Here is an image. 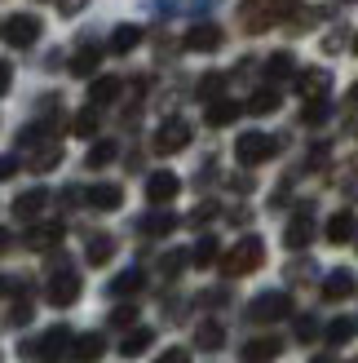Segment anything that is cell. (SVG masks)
<instances>
[{"label":"cell","instance_id":"1","mask_svg":"<svg viewBox=\"0 0 358 363\" xmlns=\"http://www.w3.org/2000/svg\"><path fill=\"white\" fill-rule=\"evenodd\" d=\"M296 5H301V0H243V5H239V23H243L248 35H261V31L279 27L283 18H292Z\"/></svg>","mask_w":358,"mask_h":363},{"label":"cell","instance_id":"2","mask_svg":"<svg viewBox=\"0 0 358 363\" xmlns=\"http://www.w3.org/2000/svg\"><path fill=\"white\" fill-rule=\"evenodd\" d=\"M265 262V244L257 240V235H243V240L235 244L221 257V275H230V279H239V275H253V270Z\"/></svg>","mask_w":358,"mask_h":363},{"label":"cell","instance_id":"3","mask_svg":"<svg viewBox=\"0 0 358 363\" xmlns=\"http://www.w3.org/2000/svg\"><path fill=\"white\" fill-rule=\"evenodd\" d=\"M292 315V297L288 293H261L253 297V306H248V319L253 323H279Z\"/></svg>","mask_w":358,"mask_h":363},{"label":"cell","instance_id":"4","mask_svg":"<svg viewBox=\"0 0 358 363\" xmlns=\"http://www.w3.org/2000/svg\"><path fill=\"white\" fill-rule=\"evenodd\" d=\"M275 151H279V142H275L270 133H243V138L235 142V160H239V164H248V169H253V164H265Z\"/></svg>","mask_w":358,"mask_h":363},{"label":"cell","instance_id":"5","mask_svg":"<svg viewBox=\"0 0 358 363\" xmlns=\"http://www.w3.org/2000/svg\"><path fill=\"white\" fill-rule=\"evenodd\" d=\"M0 35H5L13 49H27V45L40 40V18H35V13H13L9 23L0 27Z\"/></svg>","mask_w":358,"mask_h":363},{"label":"cell","instance_id":"6","mask_svg":"<svg viewBox=\"0 0 358 363\" xmlns=\"http://www.w3.org/2000/svg\"><path fill=\"white\" fill-rule=\"evenodd\" d=\"M186 147H190V124L186 120H164L159 124V133H155V151L159 155H177Z\"/></svg>","mask_w":358,"mask_h":363},{"label":"cell","instance_id":"7","mask_svg":"<svg viewBox=\"0 0 358 363\" xmlns=\"http://www.w3.org/2000/svg\"><path fill=\"white\" fill-rule=\"evenodd\" d=\"M45 297H49V306H76L80 301V275L76 270H58V275L49 279Z\"/></svg>","mask_w":358,"mask_h":363},{"label":"cell","instance_id":"8","mask_svg":"<svg viewBox=\"0 0 358 363\" xmlns=\"http://www.w3.org/2000/svg\"><path fill=\"white\" fill-rule=\"evenodd\" d=\"M67 346H71V328H49L40 341H35V346H23V354H27V359H45V363H49V359H58Z\"/></svg>","mask_w":358,"mask_h":363},{"label":"cell","instance_id":"9","mask_svg":"<svg viewBox=\"0 0 358 363\" xmlns=\"http://www.w3.org/2000/svg\"><path fill=\"white\" fill-rule=\"evenodd\" d=\"M177 191H182V182H177V173H151L146 177V199L159 208V204H168V199H177Z\"/></svg>","mask_w":358,"mask_h":363},{"label":"cell","instance_id":"10","mask_svg":"<svg viewBox=\"0 0 358 363\" xmlns=\"http://www.w3.org/2000/svg\"><path fill=\"white\" fill-rule=\"evenodd\" d=\"M328 89H332V76H328L323 67L296 71V94H301V98H328Z\"/></svg>","mask_w":358,"mask_h":363},{"label":"cell","instance_id":"11","mask_svg":"<svg viewBox=\"0 0 358 363\" xmlns=\"http://www.w3.org/2000/svg\"><path fill=\"white\" fill-rule=\"evenodd\" d=\"M45 204H49V191H45V186L23 191V195L13 199V217H18V222H31V217H40V213H45Z\"/></svg>","mask_w":358,"mask_h":363},{"label":"cell","instance_id":"12","mask_svg":"<svg viewBox=\"0 0 358 363\" xmlns=\"http://www.w3.org/2000/svg\"><path fill=\"white\" fill-rule=\"evenodd\" d=\"M84 199H88V208H98V213H115L124 204V191L115 186V182H102V186L84 191Z\"/></svg>","mask_w":358,"mask_h":363},{"label":"cell","instance_id":"13","mask_svg":"<svg viewBox=\"0 0 358 363\" xmlns=\"http://www.w3.org/2000/svg\"><path fill=\"white\" fill-rule=\"evenodd\" d=\"M217 45H221V27H212V23H200V27L186 31V49L190 53H212Z\"/></svg>","mask_w":358,"mask_h":363},{"label":"cell","instance_id":"14","mask_svg":"<svg viewBox=\"0 0 358 363\" xmlns=\"http://www.w3.org/2000/svg\"><path fill=\"white\" fill-rule=\"evenodd\" d=\"M283 354V341L279 337H253L243 346V363H270V359H279Z\"/></svg>","mask_w":358,"mask_h":363},{"label":"cell","instance_id":"15","mask_svg":"<svg viewBox=\"0 0 358 363\" xmlns=\"http://www.w3.org/2000/svg\"><path fill=\"white\" fill-rule=\"evenodd\" d=\"M314 240V217H310V208L306 213H296L292 222H288V230H283V244L288 248H306Z\"/></svg>","mask_w":358,"mask_h":363},{"label":"cell","instance_id":"16","mask_svg":"<svg viewBox=\"0 0 358 363\" xmlns=\"http://www.w3.org/2000/svg\"><path fill=\"white\" fill-rule=\"evenodd\" d=\"M354 230H358V222H354V213L350 208H341V213H332L328 217V244H350L354 240Z\"/></svg>","mask_w":358,"mask_h":363},{"label":"cell","instance_id":"17","mask_svg":"<svg viewBox=\"0 0 358 363\" xmlns=\"http://www.w3.org/2000/svg\"><path fill=\"white\" fill-rule=\"evenodd\" d=\"M358 293V279L350 275V270H332V275L323 279V297L328 301H345V297H354Z\"/></svg>","mask_w":358,"mask_h":363},{"label":"cell","instance_id":"18","mask_svg":"<svg viewBox=\"0 0 358 363\" xmlns=\"http://www.w3.org/2000/svg\"><path fill=\"white\" fill-rule=\"evenodd\" d=\"M239 111H243L239 102H230V98H212V102H208V116H204V120L212 124V129H226V124H235V116H239Z\"/></svg>","mask_w":358,"mask_h":363},{"label":"cell","instance_id":"19","mask_svg":"<svg viewBox=\"0 0 358 363\" xmlns=\"http://www.w3.org/2000/svg\"><path fill=\"white\" fill-rule=\"evenodd\" d=\"M53 244H62V222H45V226H31L27 235V248H53Z\"/></svg>","mask_w":358,"mask_h":363},{"label":"cell","instance_id":"20","mask_svg":"<svg viewBox=\"0 0 358 363\" xmlns=\"http://www.w3.org/2000/svg\"><path fill=\"white\" fill-rule=\"evenodd\" d=\"M151 341H155L151 328H133V333H124L120 354H124V359H137V354H146V350H151Z\"/></svg>","mask_w":358,"mask_h":363},{"label":"cell","instance_id":"21","mask_svg":"<svg viewBox=\"0 0 358 363\" xmlns=\"http://www.w3.org/2000/svg\"><path fill=\"white\" fill-rule=\"evenodd\" d=\"M137 45H142V27L124 23V27H115V31H111V45H106V49H111V53H133Z\"/></svg>","mask_w":358,"mask_h":363},{"label":"cell","instance_id":"22","mask_svg":"<svg viewBox=\"0 0 358 363\" xmlns=\"http://www.w3.org/2000/svg\"><path fill=\"white\" fill-rule=\"evenodd\" d=\"M84 257H88V266H106L115 257V240H111V235H93L88 248H84Z\"/></svg>","mask_w":358,"mask_h":363},{"label":"cell","instance_id":"23","mask_svg":"<svg viewBox=\"0 0 358 363\" xmlns=\"http://www.w3.org/2000/svg\"><path fill=\"white\" fill-rule=\"evenodd\" d=\"M120 89H124V84H120L115 76H98L93 89H88V102H93V106H106V102H115V98H120Z\"/></svg>","mask_w":358,"mask_h":363},{"label":"cell","instance_id":"24","mask_svg":"<svg viewBox=\"0 0 358 363\" xmlns=\"http://www.w3.org/2000/svg\"><path fill=\"white\" fill-rule=\"evenodd\" d=\"M248 111L253 116H275L279 111V89L270 84V89H257L253 98H248Z\"/></svg>","mask_w":358,"mask_h":363},{"label":"cell","instance_id":"25","mask_svg":"<svg viewBox=\"0 0 358 363\" xmlns=\"http://www.w3.org/2000/svg\"><path fill=\"white\" fill-rule=\"evenodd\" d=\"M177 230V217L173 213H151V217H142V235H155V240H164V235Z\"/></svg>","mask_w":358,"mask_h":363},{"label":"cell","instance_id":"26","mask_svg":"<svg viewBox=\"0 0 358 363\" xmlns=\"http://www.w3.org/2000/svg\"><path fill=\"white\" fill-rule=\"evenodd\" d=\"M115 155H120V147H115L111 138H102V142H93V147H88V160H84V164H88V169H106Z\"/></svg>","mask_w":358,"mask_h":363},{"label":"cell","instance_id":"27","mask_svg":"<svg viewBox=\"0 0 358 363\" xmlns=\"http://www.w3.org/2000/svg\"><path fill=\"white\" fill-rule=\"evenodd\" d=\"M98 62H102V49H98V45H84L76 58H71V71H76V76H93Z\"/></svg>","mask_w":358,"mask_h":363},{"label":"cell","instance_id":"28","mask_svg":"<svg viewBox=\"0 0 358 363\" xmlns=\"http://www.w3.org/2000/svg\"><path fill=\"white\" fill-rule=\"evenodd\" d=\"M195 341H200V350H221L226 346V328L221 323H200V333H195Z\"/></svg>","mask_w":358,"mask_h":363},{"label":"cell","instance_id":"29","mask_svg":"<svg viewBox=\"0 0 358 363\" xmlns=\"http://www.w3.org/2000/svg\"><path fill=\"white\" fill-rule=\"evenodd\" d=\"M142 284H146V275H142V270L133 266V270H124V275H115V279H111V293H115V297H133Z\"/></svg>","mask_w":358,"mask_h":363},{"label":"cell","instance_id":"30","mask_svg":"<svg viewBox=\"0 0 358 363\" xmlns=\"http://www.w3.org/2000/svg\"><path fill=\"white\" fill-rule=\"evenodd\" d=\"M265 76H270V80H288V76H296V58H292V53H270V62H265Z\"/></svg>","mask_w":358,"mask_h":363},{"label":"cell","instance_id":"31","mask_svg":"<svg viewBox=\"0 0 358 363\" xmlns=\"http://www.w3.org/2000/svg\"><path fill=\"white\" fill-rule=\"evenodd\" d=\"M102 350H106V341H102L98 333H84V337H76V359L93 363V359H102Z\"/></svg>","mask_w":358,"mask_h":363},{"label":"cell","instance_id":"32","mask_svg":"<svg viewBox=\"0 0 358 363\" xmlns=\"http://www.w3.org/2000/svg\"><path fill=\"white\" fill-rule=\"evenodd\" d=\"M332 116V102L328 98H306V111H301V124H323Z\"/></svg>","mask_w":358,"mask_h":363},{"label":"cell","instance_id":"33","mask_svg":"<svg viewBox=\"0 0 358 363\" xmlns=\"http://www.w3.org/2000/svg\"><path fill=\"white\" fill-rule=\"evenodd\" d=\"M71 133H76V138H93L98 133V106H84V111L71 120Z\"/></svg>","mask_w":358,"mask_h":363},{"label":"cell","instance_id":"34","mask_svg":"<svg viewBox=\"0 0 358 363\" xmlns=\"http://www.w3.org/2000/svg\"><path fill=\"white\" fill-rule=\"evenodd\" d=\"M58 164H62V147H58V142H53V147H40L35 160H31L35 173H49V169H58Z\"/></svg>","mask_w":358,"mask_h":363},{"label":"cell","instance_id":"35","mask_svg":"<svg viewBox=\"0 0 358 363\" xmlns=\"http://www.w3.org/2000/svg\"><path fill=\"white\" fill-rule=\"evenodd\" d=\"M186 257H190L195 266H212V262H217V240H212V235H204V240L195 244V248L186 252Z\"/></svg>","mask_w":358,"mask_h":363},{"label":"cell","instance_id":"36","mask_svg":"<svg viewBox=\"0 0 358 363\" xmlns=\"http://www.w3.org/2000/svg\"><path fill=\"white\" fill-rule=\"evenodd\" d=\"M350 337H354V319H332L328 323V341H332V346H345Z\"/></svg>","mask_w":358,"mask_h":363},{"label":"cell","instance_id":"37","mask_svg":"<svg viewBox=\"0 0 358 363\" xmlns=\"http://www.w3.org/2000/svg\"><path fill=\"white\" fill-rule=\"evenodd\" d=\"M221 84H226V76H221V71H212V76H204V80H200V98H204V102L221 98Z\"/></svg>","mask_w":358,"mask_h":363},{"label":"cell","instance_id":"38","mask_svg":"<svg viewBox=\"0 0 358 363\" xmlns=\"http://www.w3.org/2000/svg\"><path fill=\"white\" fill-rule=\"evenodd\" d=\"M186 252H168V257L164 262H159V270H164V279H177V275H182V270H186Z\"/></svg>","mask_w":358,"mask_h":363},{"label":"cell","instance_id":"39","mask_svg":"<svg viewBox=\"0 0 358 363\" xmlns=\"http://www.w3.org/2000/svg\"><path fill=\"white\" fill-rule=\"evenodd\" d=\"M133 319H137V306H115V311H111L115 328H133Z\"/></svg>","mask_w":358,"mask_h":363},{"label":"cell","instance_id":"40","mask_svg":"<svg viewBox=\"0 0 358 363\" xmlns=\"http://www.w3.org/2000/svg\"><path fill=\"white\" fill-rule=\"evenodd\" d=\"M296 337H301V341H314V337H318V323H314L310 315H306V319H296Z\"/></svg>","mask_w":358,"mask_h":363},{"label":"cell","instance_id":"41","mask_svg":"<svg viewBox=\"0 0 358 363\" xmlns=\"http://www.w3.org/2000/svg\"><path fill=\"white\" fill-rule=\"evenodd\" d=\"M155 363H190V350H182V346H173V350H164Z\"/></svg>","mask_w":358,"mask_h":363},{"label":"cell","instance_id":"42","mask_svg":"<svg viewBox=\"0 0 358 363\" xmlns=\"http://www.w3.org/2000/svg\"><path fill=\"white\" fill-rule=\"evenodd\" d=\"M13 173H18V160L13 155H0V182H9Z\"/></svg>","mask_w":358,"mask_h":363},{"label":"cell","instance_id":"43","mask_svg":"<svg viewBox=\"0 0 358 363\" xmlns=\"http://www.w3.org/2000/svg\"><path fill=\"white\" fill-rule=\"evenodd\" d=\"M9 323H31V306H27V301H18V306H13V315H9Z\"/></svg>","mask_w":358,"mask_h":363},{"label":"cell","instance_id":"44","mask_svg":"<svg viewBox=\"0 0 358 363\" xmlns=\"http://www.w3.org/2000/svg\"><path fill=\"white\" fill-rule=\"evenodd\" d=\"M9 84H13V67L0 62V94H9Z\"/></svg>","mask_w":358,"mask_h":363},{"label":"cell","instance_id":"45","mask_svg":"<svg viewBox=\"0 0 358 363\" xmlns=\"http://www.w3.org/2000/svg\"><path fill=\"white\" fill-rule=\"evenodd\" d=\"M58 9H62V13H80L84 0H58Z\"/></svg>","mask_w":358,"mask_h":363},{"label":"cell","instance_id":"46","mask_svg":"<svg viewBox=\"0 0 358 363\" xmlns=\"http://www.w3.org/2000/svg\"><path fill=\"white\" fill-rule=\"evenodd\" d=\"M9 244H13V235H9V230H0V252H9Z\"/></svg>","mask_w":358,"mask_h":363},{"label":"cell","instance_id":"47","mask_svg":"<svg viewBox=\"0 0 358 363\" xmlns=\"http://www.w3.org/2000/svg\"><path fill=\"white\" fill-rule=\"evenodd\" d=\"M0 293H9V279H0Z\"/></svg>","mask_w":358,"mask_h":363},{"label":"cell","instance_id":"48","mask_svg":"<svg viewBox=\"0 0 358 363\" xmlns=\"http://www.w3.org/2000/svg\"><path fill=\"white\" fill-rule=\"evenodd\" d=\"M350 98H354V102H358V84H354V94H350Z\"/></svg>","mask_w":358,"mask_h":363},{"label":"cell","instance_id":"49","mask_svg":"<svg viewBox=\"0 0 358 363\" xmlns=\"http://www.w3.org/2000/svg\"><path fill=\"white\" fill-rule=\"evenodd\" d=\"M354 53H358V40H354Z\"/></svg>","mask_w":358,"mask_h":363},{"label":"cell","instance_id":"50","mask_svg":"<svg viewBox=\"0 0 358 363\" xmlns=\"http://www.w3.org/2000/svg\"><path fill=\"white\" fill-rule=\"evenodd\" d=\"M341 5H350V0H341Z\"/></svg>","mask_w":358,"mask_h":363},{"label":"cell","instance_id":"51","mask_svg":"<svg viewBox=\"0 0 358 363\" xmlns=\"http://www.w3.org/2000/svg\"><path fill=\"white\" fill-rule=\"evenodd\" d=\"M350 363H358V359H350Z\"/></svg>","mask_w":358,"mask_h":363}]
</instances>
